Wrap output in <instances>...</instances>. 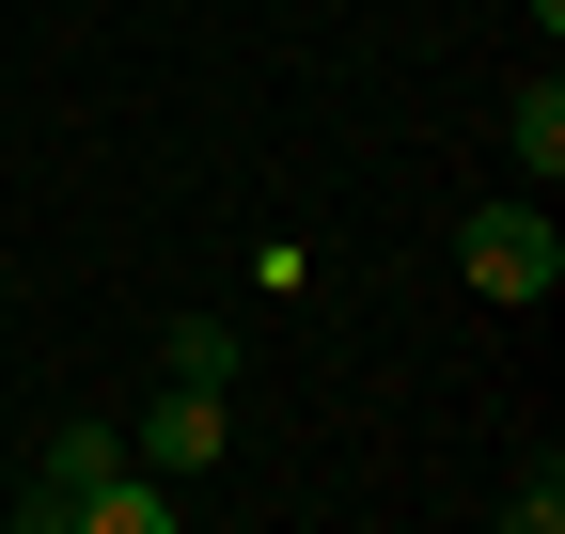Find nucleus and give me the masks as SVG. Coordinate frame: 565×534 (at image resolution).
Segmentation results:
<instances>
[{
	"label": "nucleus",
	"instance_id": "obj_1",
	"mask_svg": "<svg viewBox=\"0 0 565 534\" xmlns=\"http://www.w3.org/2000/svg\"><path fill=\"white\" fill-rule=\"evenodd\" d=\"M456 267H471V299H550L565 236H550V205H487V221H456Z\"/></svg>",
	"mask_w": 565,
	"mask_h": 534
},
{
	"label": "nucleus",
	"instance_id": "obj_2",
	"mask_svg": "<svg viewBox=\"0 0 565 534\" xmlns=\"http://www.w3.org/2000/svg\"><path fill=\"white\" fill-rule=\"evenodd\" d=\"M95 472H126V440H110V425H63V440L32 456V488H17V519H32V534H63V519H79V488H95Z\"/></svg>",
	"mask_w": 565,
	"mask_h": 534
},
{
	"label": "nucleus",
	"instance_id": "obj_3",
	"mask_svg": "<svg viewBox=\"0 0 565 534\" xmlns=\"http://www.w3.org/2000/svg\"><path fill=\"white\" fill-rule=\"evenodd\" d=\"M221 393H189V377H158V425H141V472H221Z\"/></svg>",
	"mask_w": 565,
	"mask_h": 534
},
{
	"label": "nucleus",
	"instance_id": "obj_4",
	"mask_svg": "<svg viewBox=\"0 0 565 534\" xmlns=\"http://www.w3.org/2000/svg\"><path fill=\"white\" fill-rule=\"evenodd\" d=\"M63 534H173V488H158V472H95Z\"/></svg>",
	"mask_w": 565,
	"mask_h": 534
},
{
	"label": "nucleus",
	"instance_id": "obj_5",
	"mask_svg": "<svg viewBox=\"0 0 565 534\" xmlns=\"http://www.w3.org/2000/svg\"><path fill=\"white\" fill-rule=\"evenodd\" d=\"M158 377H189V393H236V330H221V314H189L173 346H158Z\"/></svg>",
	"mask_w": 565,
	"mask_h": 534
},
{
	"label": "nucleus",
	"instance_id": "obj_6",
	"mask_svg": "<svg viewBox=\"0 0 565 534\" xmlns=\"http://www.w3.org/2000/svg\"><path fill=\"white\" fill-rule=\"evenodd\" d=\"M503 142H519V173L550 189V158H565V95H550V79H519V110H503Z\"/></svg>",
	"mask_w": 565,
	"mask_h": 534
},
{
	"label": "nucleus",
	"instance_id": "obj_7",
	"mask_svg": "<svg viewBox=\"0 0 565 534\" xmlns=\"http://www.w3.org/2000/svg\"><path fill=\"white\" fill-rule=\"evenodd\" d=\"M503 534H565V472H550V456H534L519 488H503Z\"/></svg>",
	"mask_w": 565,
	"mask_h": 534
}]
</instances>
